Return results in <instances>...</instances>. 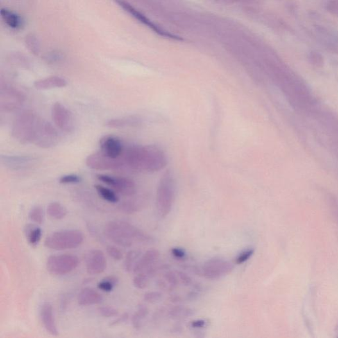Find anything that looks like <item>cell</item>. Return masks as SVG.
Instances as JSON below:
<instances>
[{
	"mask_svg": "<svg viewBox=\"0 0 338 338\" xmlns=\"http://www.w3.org/2000/svg\"><path fill=\"white\" fill-rule=\"evenodd\" d=\"M125 164L132 171L154 172L167 165V157L162 149L155 146H134L124 154Z\"/></svg>",
	"mask_w": 338,
	"mask_h": 338,
	"instance_id": "cell-1",
	"label": "cell"
},
{
	"mask_svg": "<svg viewBox=\"0 0 338 338\" xmlns=\"http://www.w3.org/2000/svg\"><path fill=\"white\" fill-rule=\"evenodd\" d=\"M277 79L279 87L294 108L303 111L314 108L316 100L307 85L296 74L283 72L278 75Z\"/></svg>",
	"mask_w": 338,
	"mask_h": 338,
	"instance_id": "cell-2",
	"label": "cell"
},
{
	"mask_svg": "<svg viewBox=\"0 0 338 338\" xmlns=\"http://www.w3.org/2000/svg\"><path fill=\"white\" fill-rule=\"evenodd\" d=\"M104 233L108 239L120 246L128 248L135 242L149 243L153 238L128 222L112 221L104 228Z\"/></svg>",
	"mask_w": 338,
	"mask_h": 338,
	"instance_id": "cell-3",
	"label": "cell"
},
{
	"mask_svg": "<svg viewBox=\"0 0 338 338\" xmlns=\"http://www.w3.org/2000/svg\"><path fill=\"white\" fill-rule=\"evenodd\" d=\"M41 121L33 111L25 110L13 121L11 135L20 144H33Z\"/></svg>",
	"mask_w": 338,
	"mask_h": 338,
	"instance_id": "cell-4",
	"label": "cell"
},
{
	"mask_svg": "<svg viewBox=\"0 0 338 338\" xmlns=\"http://www.w3.org/2000/svg\"><path fill=\"white\" fill-rule=\"evenodd\" d=\"M175 194V182L173 176L171 172L167 171L161 178L156 190V208L161 217H167L171 212Z\"/></svg>",
	"mask_w": 338,
	"mask_h": 338,
	"instance_id": "cell-5",
	"label": "cell"
},
{
	"mask_svg": "<svg viewBox=\"0 0 338 338\" xmlns=\"http://www.w3.org/2000/svg\"><path fill=\"white\" fill-rule=\"evenodd\" d=\"M83 240L84 235L80 231L62 230L48 236L44 245L52 250H70L80 246Z\"/></svg>",
	"mask_w": 338,
	"mask_h": 338,
	"instance_id": "cell-6",
	"label": "cell"
},
{
	"mask_svg": "<svg viewBox=\"0 0 338 338\" xmlns=\"http://www.w3.org/2000/svg\"><path fill=\"white\" fill-rule=\"evenodd\" d=\"M79 265V259L72 255H52L48 258L47 268L54 276H63L73 272Z\"/></svg>",
	"mask_w": 338,
	"mask_h": 338,
	"instance_id": "cell-7",
	"label": "cell"
},
{
	"mask_svg": "<svg viewBox=\"0 0 338 338\" xmlns=\"http://www.w3.org/2000/svg\"><path fill=\"white\" fill-rule=\"evenodd\" d=\"M22 92L10 85H1L0 88V108L6 112L19 109L25 102Z\"/></svg>",
	"mask_w": 338,
	"mask_h": 338,
	"instance_id": "cell-8",
	"label": "cell"
},
{
	"mask_svg": "<svg viewBox=\"0 0 338 338\" xmlns=\"http://www.w3.org/2000/svg\"><path fill=\"white\" fill-rule=\"evenodd\" d=\"M86 165L90 169L97 171H108L119 169L125 165L124 155L119 158L113 159L104 155L102 152L91 154L86 159Z\"/></svg>",
	"mask_w": 338,
	"mask_h": 338,
	"instance_id": "cell-9",
	"label": "cell"
},
{
	"mask_svg": "<svg viewBox=\"0 0 338 338\" xmlns=\"http://www.w3.org/2000/svg\"><path fill=\"white\" fill-rule=\"evenodd\" d=\"M60 136L50 122L42 120L33 144L43 149L52 148L58 144Z\"/></svg>",
	"mask_w": 338,
	"mask_h": 338,
	"instance_id": "cell-10",
	"label": "cell"
},
{
	"mask_svg": "<svg viewBox=\"0 0 338 338\" xmlns=\"http://www.w3.org/2000/svg\"><path fill=\"white\" fill-rule=\"evenodd\" d=\"M234 269V265L221 258H212L207 261L202 267L203 275L208 280H217L228 276Z\"/></svg>",
	"mask_w": 338,
	"mask_h": 338,
	"instance_id": "cell-11",
	"label": "cell"
},
{
	"mask_svg": "<svg viewBox=\"0 0 338 338\" xmlns=\"http://www.w3.org/2000/svg\"><path fill=\"white\" fill-rule=\"evenodd\" d=\"M97 178L101 182L109 186L124 196H130L136 194V184L130 178L103 174H97Z\"/></svg>",
	"mask_w": 338,
	"mask_h": 338,
	"instance_id": "cell-12",
	"label": "cell"
},
{
	"mask_svg": "<svg viewBox=\"0 0 338 338\" xmlns=\"http://www.w3.org/2000/svg\"><path fill=\"white\" fill-rule=\"evenodd\" d=\"M160 253L155 249L149 250L144 254L142 257H140L133 269L135 274H144L152 277L155 275L156 272L160 269V267L156 266Z\"/></svg>",
	"mask_w": 338,
	"mask_h": 338,
	"instance_id": "cell-13",
	"label": "cell"
},
{
	"mask_svg": "<svg viewBox=\"0 0 338 338\" xmlns=\"http://www.w3.org/2000/svg\"><path fill=\"white\" fill-rule=\"evenodd\" d=\"M52 117L54 124L65 132L74 131V120L73 115L66 106L61 103H54L52 108Z\"/></svg>",
	"mask_w": 338,
	"mask_h": 338,
	"instance_id": "cell-14",
	"label": "cell"
},
{
	"mask_svg": "<svg viewBox=\"0 0 338 338\" xmlns=\"http://www.w3.org/2000/svg\"><path fill=\"white\" fill-rule=\"evenodd\" d=\"M116 1L117 2V3L119 4L122 8L124 9L126 11H128V13H130L131 15H133L136 19H138V21L142 22V24L146 25V26L149 27V28L151 29L153 31H155L156 33L158 34V35L163 36V37H164L171 38V39L183 40L182 37L172 35V34L162 30L160 27H158L155 26V24H153L150 20L147 19L146 16L143 15L142 13H141L139 11L133 8L132 6L130 5V4L126 3L125 2L122 1V0H116Z\"/></svg>",
	"mask_w": 338,
	"mask_h": 338,
	"instance_id": "cell-15",
	"label": "cell"
},
{
	"mask_svg": "<svg viewBox=\"0 0 338 338\" xmlns=\"http://www.w3.org/2000/svg\"><path fill=\"white\" fill-rule=\"evenodd\" d=\"M86 269L89 275H99L105 271L106 259L104 254L100 250L89 251L85 256Z\"/></svg>",
	"mask_w": 338,
	"mask_h": 338,
	"instance_id": "cell-16",
	"label": "cell"
},
{
	"mask_svg": "<svg viewBox=\"0 0 338 338\" xmlns=\"http://www.w3.org/2000/svg\"><path fill=\"white\" fill-rule=\"evenodd\" d=\"M101 152L111 158L117 159L122 156L124 148L121 140L115 136H104L100 140Z\"/></svg>",
	"mask_w": 338,
	"mask_h": 338,
	"instance_id": "cell-17",
	"label": "cell"
},
{
	"mask_svg": "<svg viewBox=\"0 0 338 338\" xmlns=\"http://www.w3.org/2000/svg\"><path fill=\"white\" fill-rule=\"evenodd\" d=\"M35 159L30 156L2 155V164L11 170H22L31 167L35 162Z\"/></svg>",
	"mask_w": 338,
	"mask_h": 338,
	"instance_id": "cell-18",
	"label": "cell"
},
{
	"mask_svg": "<svg viewBox=\"0 0 338 338\" xmlns=\"http://www.w3.org/2000/svg\"><path fill=\"white\" fill-rule=\"evenodd\" d=\"M40 319L48 332L52 335H58L59 332L54 319L53 308L50 303L42 304L40 310Z\"/></svg>",
	"mask_w": 338,
	"mask_h": 338,
	"instance_id": "cell-19",
	"label": "cell"
},
{
	"mask_svg": "<svg viewBox=\"0 0 338 338\" xmlns=\"http://www.w3.org/2000/svg\"><path fill=\"white\" fill-rule=\"evenodd\" d=\"M103 300V296L92 288H85L81 290L78 296L79 305L81 306L98 305Z\"/></svg>",
	"mask_w": 338,
	"mask_h": 338,
	"instance_id": "cell-20",
	"label": "cell"
},
{
	"mask_svg": "<svg viewBox=\"0 0 338 338\" xmlns=\"http://www.w3.org/2000/svg\"><path fill=\"white\" fill-rule=\"evenodd\" d=\"M67 85V81L60 77L53 76L39 79L35 81L34 87L38 90H50L52 88L65 87Z\"/></svg>",
	"mask_w": 338,
	"mask_h": 338,
	"instance_id": "cell-21",
	"label": "cell"
},
{
	"mask_svg": "<svg viewBox=\"0 0 338 338\" xmlns=\"http://www.w3.org/2000/svg\"><path fill=\"white\" fill-rule=\"evenodd\" d=\"M140 124H141L140 118L134 116H129V117L117 118L108 120L106 123V126L112 128H124L126 127L137 126L140 125Z\"/></svg>",
	"mask_w": 338,
	"mask_h": 338,
	"instance_id": "cell-22",
	"label": "cell"
},
{
	"mask_svg": "<svg viewBox=\"0 0 338 338\" xmlns=\"http://www.w3.org/2000/svg\"><path fill=\"white\" fill-rule=\"evenodd\" d=\"M178 276L176 272L169 271L165 274L162 280L159 281V286L163 290H169L172 291L178 286L179 284Z\"/></svg>",
	"mask_w": 338,
	"mask_h": 338,
	"instance_id": "cell-23",
	"label": "cell"
},
{
	"mask_svg": "<svg viewBox=\"0 0 338 338\" xmlns=\"http://www.w3.org/2000/svg\"><path fill=\"white\" fill-rule=\"evenodd\" d=\"M1 15L4 22L11 28L19 29L22 26V20L19 15L7 9H2Z\"/></svg>",
	"mask_w": 338,
	"mask_h": 338,
	"instance_id": "cell-24",
	"label": "cell"
},
{
	"mask_svg": "<svg viewBox=\"0 0 338 338\" xmlns=\"http://www.w3.org/2000/svg\"><path fill=\"white\" fill-rule=\"evenodd\" d=\"M47 213L52 219H62L66 216L67 211L62 204L54 201L48 206Z\"/></svg>",
	"mask_w": 338,
	"mask_h": 338,
	"instance_id": "cell-25",
	"label": "cell"
},
{
	"mask_svg": "<svg viewBox=\"0 0 338 338\" xmlns=\"http://www.w3.org/2000/svg\"><path fill=\"white\" fill-rule=\"evenodd\" d=\"M95 190L97 192V194L99 195V196L101 198H103L104 200L108 201L109 203L115 204L117 203L119 201V196L116 194V193L114 191H112V190L109 189V188H106L100 185H96L95 186Z\"/></svg>",
	"mask_w": 338,
	"mask_h": 338,
	"instance_id": "cell-26",
	"label": "cell"
},
{
	"mask_svg": "<svg viewBox=\"0 0 338 338\" xmlns=\"http://www.w3.org/2000/svg\"><path fill=\"white\" fill-rule=\"evenodd\" d=\"M149 310L146 306L144 305H140L138 307L137 311L133 314L131 322H132L133 327L136 330H139L142 328L143 323L145 319L148 315Z\"/></svg>",
	"mask_w": 338,
	"mask_h": 338,
	"instance_id": "cell-27",
	"label": "cell"
},
{
	"mask_svg": "<svg viewBox=\"0 0 338 338\" xmlns=\"http://www.w3.org/2000/svg\"><path fill=\"white\" fill-rule=\"evenodd\" d=\"M27 237L29 244L33 246H36L39 243L42 237V230L38 227L31 226L27 228Z\"/></svg>",
	"mask_w": 338,
	"mask_h": 338,
	"instance_id": "cell-28",
	"label": "cell"
},
{
	"mask_svg": "<svg viewBox=\"0 0 338 338\" xmlns=\"http://www.w3.org/2000/svg\"><path fill=\"white\" fill-rule=\"evenodd\" d=\"M141 253L138 251H131L129 252L126 256V259L124 260V269L126 272H130L133 271L134 268L136 263L139 259Z\"/></svg>",
	"mask_w": 338,
	"mask_h": 338,
	"instance_id": "cell-29",
	"label": "cell"
},
{
	"mask_svg": "<svg viewBox=\"0 0 338 338\" xmlns=\"http://www.w3.org/2000/svg\"><path fill=\"white\" fill-rule=\"evenodd\" d=\"M168 316L171 319H179V318L188 317L191 316L193 312L190 308L176 306V307L170 308L168 310Z\"/></svg>",
	"mask_w": 338,
	"mask_h": 338,
	"instance_id": "cell-30",
	"label": "cell"
},
{
	"mask_svg": "<svg viewBox=\"0 0 338 338\" xmlns=\"http://www.w3.org/2000/svg\"><path fill=\"white\" fill-rule=\"evenodd\" d=\"M150 277L144 274H136L134 278H133V285L136 288L139 289H144L147 287L149 284Z\"/></svg>",
	"mask_w": 338,
	"mask_h": 338,
	"instance_id": "cell-31",
	"label": "cell"
},
{
	"mask_svg": "<svg viewBox=\"0 0 338 338\" xmlns=\"http://www.w3.org/2000/svg\"><path fill=\"white\" fill-rule=\"evenodd\" d=\"M29 218L31 221L38 224H42L44 221V212L40 206H35L29 212Z\"/></svg>",
	"mask_w": 338,
	"mask_h": 338,
	"instance_id": "cell-32",
	"label": "cell"
},
{
	"mask_svg": "<svg viewBox=\"0 0 338 338\" xmlns=\"http://www.w3.org/2000/svg\"><path fill=\"white\" fill-rule=\"evenodd\" d=\"M117 279L115 277H109L105 280L100 281L98 284L99 289L105 292H110L113 289L115 285L117 284Z\"/></svg>",
	"mask_w": 338,
	"mask_h": 338,
	"instance_id": "cell-33",
	"label": "cell"
},
{
	"mask_svg": "<svg viewBox=\"0 0 338 338\" xmlns=\"http://www.w3.org/2000/svg\"><path fill=\"white\" fill-rule=\"evenodd\" d=\"M140 206L134 201H126L119 206L120 210L126 214H133L139 210Z\"/></svg>",
	"mask_w": 338,
	"mask_h": 338,
	"instance_id": "cell-34",
	"label": "cell"
},
{
	"mask_svg": "<svg viewBox=\"0 0 338 338\" xmlns=\"http://www.w3.org/2000/svg\"><path fill=\"white\" fill-rule=\"evenodd\" d=\"M81 177L78 174H66L60 177L59 182L62 185H74L81 183Z\"/></svg>",
	"mask_w": 338,
	"mask_h": 338,
	"instance_id": "cell-35",
	"label": "cell"
},
{
	"mask_svg": "<svg viewBox=\"0 0 338 338\" xmlns=\"http://www.w3.org/2000/svg\"><path fill=\"white\" fill-rule=\"evenodd\" d=\"M255 253V250L253 249H247L240 253L239 256L236 258L235 263L238 265L244 264L247 262Z\"/></svg>",
	"mask_w": 338,
	"mask_h": 338,
	"instance_id": "cell-36",
	"label": "cell"
},
{
	"mask_svg": "<svg viewBox=\"0 0 338 338\" xmlns=\"http://www.w3.org/2000/svg\"><path fill=\"white\" fill-rule=\"evenodd\" d=\"M98 311L101 316L106 318L116 317L119 314V312L116 308L111 307H100Z\"/></svg>",
	"mask_w": 338,
	"mask_h": 338,
	"instance_id": "cell-37",
	"label": "cell"
},
{
	"mask_svg": "<svg viewBox=\"0 0 338 338\" xmlns=\"http://www.w3.org/2000/svg\"><path fill=\"white\" fill-rule=\"evenodd\" d=\"M162 294L158 291H151L146 292L144 295V300L150 303H155L161 300Z\"/></svg>",
	"mask_w": 338,
	"mask_h": 338,
	"instance_id": "cell-38",
	"label": "cell"
},
{
	"mask_svg": "<svg viewBox=\"0 0 338 338\" xmlns=\"http://www.w3.org/2000/svg\"><path fill=\"white\" fill-rule=\"evenodd\" d=\"M106 251L108 255L112 257L115 260H120L122 258V252L114 246H108L106 248Z\"/></svg>",
	"mask_w": 338,
	"mask_h": 338,
	"instance_id": "cell-39",
	"label": "cell"
},
{
	"mask_svg": "<svg viewBox=\"0 0 338 338\" xmlns=\"http://www.w3.org/2000/svg\"><path fill=\"white\" fill-rule=\"evenodd\" d=\"M176 274L178 276L179 283L181 284L185 285V286H189L192 284V279L187 274L184 273L183 272H176Z\"/></svg>",
	"mask_w": 338,
	"mask_h": 338,
	"instance_id": "cell-40",
	"label": "cell"
},
{
	"mask_svg": "<svg viewBox=\"0 0 338 338\" xmlns=\"http://www.w3.org/2000/svg\"><path fill=\"white\" fill-rule=\"evenodd\" d=\"M326 9L333 15L338 17V0H330L326 4Z\"/></svg>",
	"mask_w": 338,
	"mask_h": 338,
	"instance_id": "cell-41",
	"label": "cell"
},
{
	"mask_svg": "<svg viewBox=\"0 0 338 338\" xmlns=\"http://www.w3.org/2000/svg\"><path fill=\"white\" fill-rule=\"evenodd\" d=\"M171 253L174 257L181 260L184 259L186 257V255H187V253H186L185 251L183 249L178 248V247L172 249Z\"/></svg>",
	"mask_w": 338,
	"mask_h": 338,
	"instance_id": "cell-42",
	"label": "cell"
},
{
	"mask_svg": "<svg viewBox=\"0 0 338 338\" xmlns=\"http://www.w3.org/2000/svg\"><path fill=\"white\" fill-rule=\"evenodd\" d=\"M310 60L313 63V64L317 65H321L323 62V59L322 56L318 54L317 52H312L311 56H310Z\"/></svg>",
	"mask_w": 338,
	"mask_h": 338,
	"instance_id": "cell-43",
	"label": "cell"
},
{
	"mask_svg": "<svg viewBox=\"0 0 338 338\" xmlns=\"http://www.w3.org/2000/svg\"><path fill=\"white\" fill-rule=\"evenodd\" d=\"M206 321L205 320H196L192 321L191 323V327L193 328H203L206 326Z\"/></svg>",
	"mask_w": 338,
	"mask_h": 338,
	"instance_id": "cell-44",
	"label": "cell"
},
{
	"mask_svg": "<svg viewBox=\"0 0 338 338\" xmlns=\"http://www.w3.org/2000/svg\"><path fill=\"white\" fill-rule=\"evenodd\" d=\"M128 319V314H124L122 317H120L117 320H116L115 321H113L112 323L110 324V326H116L118 324H121L126 322Z\"/></svg>",
	"mask_w": 338,
	"mask_h": 338,
	"instance_id": "cell-45",
	"label": "cell"
}]
</instances>
